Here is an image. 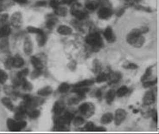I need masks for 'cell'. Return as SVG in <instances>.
Listing matches in <instances>:
<instances>
[{"instance_id":"cell-1","label":"cell","mask_w":159,"mask_h":134,"mask_svg":"<svg viewBox=\"0 0 159 134\" xmlns=\"http://www.w3.org/2000/svg\"><path fill=\"white\" fill-rule=\"evenodd\" d=\"M126 40L130 45L136 48H140L144 44L145 39L140 29H134L127 36Z\"/></svg>"},{"instance_id":"cell-2","label":"cell","mask_w":159,"mask_h":134,"mask_svg":"<svg viewBox=\"0 0 159 134\" xmlns=\"http://www.w3.org/2000/svg\"><path fill=\"white\" fill-rule=\"evenodd\" d=\"M73 114L70 112H66L63 116L57 118L55 121L54 129L56 131H68V126L73 119Z\"/></svg>"},{"instance_id":"cell-3","label":"cell","mask_w":159,"mask_h":134,"mask_svg":"<svg viewBox=\"0 0 159 134\" xmlns=\"http://www.w3.org/2000/svg\"><path fill=\"white\" fill-rule=\"evenodd\" d=\"M6 125L10 131L19 132L26 127L27 122L25 120L17 121L15 119H7Z\"/></svg>"},{"instance_id":"cell-4","label":"cell","mask_w":159,"mask_h":134,"mask_svg":"<svg viewBox=\"0 0 159 134\" xmlns=\"http://www.w3.org/2000/svg\"><path fill=\"white\" fill-rule=\"evenodd\" d=\"M85 41L88 44L92 46L93 48H99L102 45V39L100 34L98 33L90 34L88 35Z\"/></svg>"},{"instance_id":"cell-5","label":"cell","mask_w":159,"mask_h":134,"mask_svg":"<svg viewBox=\"0 0 159 134\" xmlns=\"http://www.w3.org/2000/svg\"><path fill=\"white\" fill-rule=\"evenodd\" d=\"M79 111L84 117L90 118L94 114L95 107L91 103H84L80 106Z\"/></svg>"},{"instance_id":"cell-6","label":"cell","mask_w":159,"mask_h":134,"mask_svg":"<svg viewBox=\"0 0 159 134\" xmlns=\"http://www.w3.org/2000/svg\"><path fill=\"white\" fill-rule=\"evenodd\" d=\"M127 113L125 110L122 109L116 110L114 117L115 123L116 126L121 125L125 119Z\"/></svg>"},{"instance_id":"cell-7","label":"cell","mask_w":159,"mask_h":134,"mask_svg":"<svg viewBox=\"0 0 159 134\" xmlns=\"http://www.w3.org/2000/svg\"><path fill=\"white\" fill-rule=\"evenodd\" d=\"M11 23L13 26L16 28L21 27L22 24V17L20 12H15L11 18Z\"/></svg>"},{"instance_id":"cell-8","label":"cell","mask_w":159,"mask_h":134,"mask_svg":"<svg viewBox=\"0 0 159 134\" xmlns=\"http://www.w3.org/2000/svg\"><path fill=\"white\" fill-rule=\"evenodd\" d=\"M155 97L153 92L148 91L144 94L143 98V103L144 106H150L155 103Z\"/></svg>"},{"instance_id":"cell-9","label":"cell","mask_w":159,"mask_h":134,"mask_svg":"<svg viewBox=\"0 0 159 134\" xmlns=\"http://www.w3.org/2000/svg\"><path fill=\"white\" fill-rule=\"evenodd\" d=\"M23 50L26 55H30L33 53V44L30 37H27L25 39Z\"/></svg>"},{"instance_id":"cell-10","label":"cell","mask_w":159,"mask_h":134,"mask_svg":"<svg viewBox=\"0 0 159 134\" xmlns=\"http://www.w3.org/2000/svg\"><path fill=\"white\" fill-rule=\"evenodd\" d=\"M65 109V104L62 101H58L54 104L53 111L56 115H61Z\"/></svg>"},{"instance_id":"cell-11","label":"cell","mask_w":159,"mask_h":134,"mask_svg":"<svg viewBox=\"0 0 159 134\" xmlns=\"http://www.w3.org/2000/svg\"><path fill=\"white\" fill-rule=\"evenodd\" d=\"M112 13V11L109 8L104 7L98 11V16L100 19H107L111 16Z\"/></svg>"},{"instance_id":"cell-12","label":"cell","mask_w":159,"mask_h":134,"mask_svg":"<svg viewBox=\"0 0 159 134\" xmlns=\"http://www.w3.org/2000/svg\"><path fill=\"white\" fill-rule=\"evenodd\" d=\"M30 60L34 69H43V63L39 58L35 56H33L30 57Z\"/></svg>"},{"instance_id":"cell-13","label":"cell","mask_w":159,"mask_h":134,"mask_svg":"<svg viewBox=\"0 0 159 134\" xmlns=\"http://www.w3.org/2000/svg\"><path fill=\"white\" fill-rule=\"evenodd\" d=\"M25 60L19 55H15L13 57V67L19 69L25 65Z\"/></svg>"},{"instance_id":"cell-14","label":"cell","mask_w":159,"mask_h":134,"mask_svg":"<svg viewBox=\"0 0 159 134\" xmlns=\"http://www.w3.org/2000/svg\"><path fill=\"white\" fill-rule=\"evenodd\" d=\"M104 36L107 41L109 42L110 43L113 42L115 39L113 32L110 27H108L106 28L105 30L104 31Z\"/></svg>"},{"instance_id":"cell-15","label":"cell","mask_w":159,"mask_h":134,"mask_svg":"<svg viewBox=\"0 0 159 134\" xmlns=\"http://www.w3.org/2000/svg\"><path fill=\"white\" fill-rule=\"evenodd\" d=\"M1 102L2 104L10 111H14L15 110L14 106L10 98L8 97H4L2 98Z\"/></svg>"},{"instance_id":"cell-16","label":"cell","mask_w":159,"mask_h":134,"mask_svg":"<svg viewBox=\"0 0 159 134\" xmlns=\"http://www.w3.org/2000/svg\"><path fill=\"white\" fill-rule=\"evenodd\" d=\"M53 93V89L51 86H47L39 89L38 91V95L42 97H47Z\"/></svg>"},{"instance_id":"cell-17","label":"cell","mask_w":159,"mask_h":134,"mask_svg":"<svg viewBox=\"0 0 159 134\" xmlns=\"http://www.w3.org/2000/svg\"><path fill=\"white\" fill-rule=\"evenodd\" d=\"M58 33L62 35H70L72 32V30L67 26L61 25L57 29Z\"/></svg>"},{"instance_id":"cell-18","label":"cell","mask_w":159,"mask_h":134,"mask_svg":"<svg viewBox=\"0 0 159 134\" xmlns=\"http://www.w3.org/2000/svg\"><path fill=\"white\" fill-rule=\"evenodd\" d=\"M113 119V115L111 113H106L102 115L101 119V123L104 125L109 124L112 122Z\"/></svg>"},{"instance_id":"cell-19","label":"cell","mask_w":159,"mask_h":134,"mask_svg":"<svg viewBox=\"0 0 159 134\" xmlns=\"http://www.w3.org/2000/svg\"><path fill=\"white\" fill-rule=\"evenodd\" d=\"M71 13L74 17L79 20H83L86 17V14L85 13L80 10L76 9L75 8L72 9Z\"/></svg>"},{"instance_id":"cell-20","label":"cell","mask_w":159,"mask_h":134,"mask_svg":"<svg viewBox=\"0 0 159 134\" xmlns=\"http://www.w3.org/2000/svg\"><path fill=\"white\" fill-rule=\"evenodd\" d=\"M11 28L9 25H4L0 28V38H3L8 36L11 33Z\"/></svg>"},{"instance_id":"cell-21","label":"cell","mask_w":159,"mask_h":134,"mask_svg":"<svg viewBox=\"0 0 159 134\" xmlns=\"http://www.w3.org/2000/svg\"><path fill=\"white\" fill-rule=\"evenodd\" d=\"M89 91V89L85 87H74V89L72 90V92L77 94V95L80 98H82L84 96L85 94L88 93Z\"/></svg>"},{"instance_id":"cell-22","label":"cell","mask_w":159,"mask_h":134,"mask_svg":"<svg viewBox=\"0 0 159 134\" xmlns=\"http://www.w3.org/2000/svg\"><path fill=\"white\" fill-rule=\"evenodd\" d=\"M37 40L38 45L39 46V47H43L46 44L47 38L46 36V34L43 32L38 34Z\"/></svg>"},{"instance_id":"cell-23","label":"cell","mask_w":159,"mask_h":134,"mask_svg":"<svg viewBox=\"0 0 159 134\" xmlns=\"http://www.w3.org/2000/svg\"><path fill=\"white\" fill-rule=\"evenodd\" d=\"M121 78V75L119 73H111L108 75V79H109L111 83H116L119 81Z\"/></svg>"},{"instance_id":"cell-24","label":"cell","mask_w":159,"mask_h":134,"mask_svg":"<svg viewBox=\"0 0 159 134\" xmlns=\"http://www.w3.org/2000/svg\"><path fill=\"white\" fill-rule=\"evenodd\" d=\"M116 95V92L114 90H111L107 92L106 96V102L108 104H111L114 100Z\"/></svg>"},{"instance_id":"cell-25","label":"cell","mask_w":159,"mask_h":134,"mask_svg":"<svg viewBox=\"0 0 159 134\" xmlns=\"http://www.w3.org/2000/svg\"><path fill=\"white\" fill-rule=\"evenodd\" d=\"M93 83H94V82L93 80L86 79V80H84V81L79 82L78 83L75 84L74 86L75 87H86L88 86H92L93 85Z\"/></svg>"},{"instance_id":"cell-26","label":"cell","mask_w":159,"mask_h":134,"mask_svg":"<svg viewBox=\"0 0 159 134\" xmlns=\"http://www.w3.org/2000/svg\"><path fill=\"white\" fill-rule=\"evenodd\" d=\"M57 20L54 17H50L46 22V27L49 29H52L57 23Z\"/></svg>"},{"instance_id":"cell-27","label":"cell","mask_w":159,"mask_h":134,"mask_svg":"<svg viewBox=\"0 0 159 134\" xmlns=\"http://www.w3.org/2000/svg\"><path fill=\"white\" fill-rule=\"evenodd\" d=\"M21 86H22V89L26 91H30L33 89V85L30 82L27 81L26 78L23 79Z\"/></svg>"},{"instance_id":"cell-28","label":"cell","mask_w":159,"mask_h":134,"mask_svg":"<svg viewBox=\"0 0 159 134\" xmlns=\"http://www.w3.org/2000/svg\"><path fill=\"white\" fill-rule=\"evenodd\" d=\"M55 13L58 16L65 17L67 13V10L65 7H59L55 9Z\"/></svg>"},{"instance_id":"cell-29","label":"cell","mask_w":159,"mask_h":134,"mask_svg":"<svg viewBox=\"0 0 159 134\" xmlns=\"http://www.w3.org/2000/svg\"><path fill=\"white\" fill-rule=\"evenodd\" d=\"M64 4H66V0H52L50 3V6L54 9Z\"/></svg>"},{"instance_id":"cell-30","label":"cell","mask_w":159,"mask_h":134,"mask_svg":"<svg viewBox=\"0 0 159 134\" xmlns=\"http://www.w3.org/2000/svg\"><path fill=\"white\" fill-rule=\"evenodd\" d=\"M69 89H70V86L69 84H68L66 82H63L58 87V90L60 93L65 94V93H67Z\"/></svg>"},{"instance_id":"cell-31","label":"cell","mask_w":159,"mask_h":134,"mask_svg":"<svg viewBox=\"0 0 159 134\" xmlns=\"http://www.w3.org/2000/svg\"><path fill=\"white\" fill-rule=\"evenodd\" d=\"M8 78V75L4 70L0 68V84L4 85Z\"/></svg>"},{"instance_id":"cell-32","label":"cell","mask_w":159,"mask_h":134,"mask_svg":"<svg viewBox=\"0 0 159 134\" xmlns=\"http://www.w3.org/2000/svg\"><path fill=\"white\" fill-rule=\"evenodd\" d=\"M128 92V89L126 86H123L120 87L116 92L117 95L119 98H122L124 97Z\"/></svg>"},{"instance_id":"cell-33","label":"cell","mask_w":159,"mask_h":134,"mask_svg":"<svg viewBox=\"0 0 159 134\" xmlns=\"http://www.w3.org/2000/svg\"><path fill=\"white\" fill-rule=\"evenodd\" d=\"M29 118L31 119H36L41 115V111L39 110L32 109L31 111L27 113Z\"/></svg>"},{"instance_id":"cell-34","label":"cell","mask_w":159,"mask_h":134,"mask_svg":"<svg viewBox=\"0 0 159 134\" xmlns=\"http://www.w3.org/2000/svg\"><path fill=\"white\" fill-rule=\"evenodd\" d=\"M29 73V69L27 68L21 70V71L18 72L16 74V77L19 79H23L25 78Z\"/></svg>"},{"instance_id":"cell-35","label":"cell","mask_w":159,"mask_h":134,"mask_svg":"<svg viewBox=\"0 0 159 134\" xmlns=\"http://www.w3.org/2000/svg\"><path fill=\"white\" fill-rule=\"evenodd\" d=\"M27 31L30 33L36 34L37 35L42 33L43 31L41 29L34 26H29L27 27Z\"/></svg>"},{"instance_id":"cell-36","label":"cell","mask_w":159,"mask_h":134,"mask_svg":"<svg viewBox=\"0 0 159 134\" xmlns=\"http://www.w3.org/2000/svg\"><path fill=\"white\" fill-rule=\"evenodd\" d=\"M107 79L108 75L105 73H102L98 76L96 79V82H97L98 83H101L106 82Z\"/></svg>"},{"instance_id":"cell-37","label":"cell","mask_w":159,"mask_h":134,"mask_svg":"<svg viewBox=\"0 0 159 134\" xmlns=\"http://www.w3.org/2000/svg\"><path fill=\"white\" fill-rule=\"evenodd\" d=\"M84 123V119L82 117H78L75 118L73 121V124L76 127H79L83 125Z\"/></svg>"},{"instance_id":"cell-38","label":"cell","mask_w":159,"mask_h":134,"mask_svg":"<svg viewBox=\"0 0 159 134\" xmlns=\"http://www.w3.org/2000/svg\"><path fill=\"white\" fill-rule=\"evenodd\" d=\"M5 67L7 70H10L13 67V57H9L7 58L5 62Z\"/></svg>"},{"instance_id":"cell-39","label":"cell","mask_w":159,"mask_h":134,"mask_svg":"<svg viewBox=\"0 0 159 134\" xmlns=\"http://www.w3.org/2000/svg\"><path fill=\"white\" fill-rule=\"evenodd\" d=\"M95 126L94 124L92 122H88L86 125L84 126V129L85 130V131L88 132H94V129H95Z\"/></svg>"},{"instance_id":"cell-40","label":"cell","mask_w":159,"mask_h":134,"mask_svg":"<svg viewBox=\"0 0 159 134\" xmlns=\"http://www.w3.org/2000/svg\"><path fill=\"white\" fill-rule=\"evenodd\" d=\"M85 7L90 11H93L97 7V4L93 2H88L85 4Z\"/></svg>"},{"instance_id":"cell-41","label":"cell","mask_w":159,"mask_h":134,"mask_svg":"<svg viewBox=\"0 0 159 134\" xmlns=\"http://www.w3.org/2000/svg\"><path fill=\"white\" fill-rule=\"evenodd\" d=\"M42 70L35 69L33 73H31V78L32 79H36L37 78L40 77L42 75Z\"/></svg>"},{"instance_id":"cell-42","label":"cell","mask_w":159,"mask_h":134,"mask_svg":"<svg viewBox=\"0 0 159 134\" xmlns=\"http://www.w3.org/2000/svg\"><path fill=\"white\" fill-rule=\"evenodd\" d=\"M151 74H152V69L148 68L146 70V73L144 74V75L142 77L141 81L142 82H144V81H146L151 76Z\"/></svg>"},{"instance_id":"cell-43","label":"cell","mask_w":159,"mask_h":134,"mask_svg":"<svg viewBox=\"0 0 159 134\" xmlns=\"http://www.w3.org/2000/svg\"><path fill=\"white\" fill-rule=\"evenodd\" d=\"M157 80L154 81H148V82H144L143 83V86L145 87V88H148V87H150L152 86H154L156 83H157Z\"/></svg>"},{"instance_id":"cell-44","label":"cell","mask_w":159,"mask_h":134,"mask_svg":"<svg viewBox=\"0 0 159 134\" xmlns=\"http://www.w3.org/2000/svg\"><path fill=\"white\" fill-rule=\"evenodd\" d=\"M151 115L152 116V119L155 122H158V115L156 110H152V111H151Z\"/></svg>"},{"instance_id":"cell-45","label":"cell","mask_w":159,"mask_h":134,"mask_svg":"<svg viewBox=\"0 0 159 134\" xmlns=\"http://www.w3.org/2000/svg\"><path fill=\"white\" fill-rule=\"evenodd\" d=\"M125 67L126 69H138V66L134 63H129Z\"/></svg>"},{"instance_id":"cell-46","label":"cell","mask_w":159,"mask_h":134,"mask_svg":"<svg viewBox=\"0 0 159 134\" xmlns=\"http://www.w3.org/2000/svg\"><path fill=\"white\" fill-rule=\"evenodd\" d=\"M8 17V15L7 14H3L0 16V22H4L7 20V18Z\"/></svg>"},{"instance_id":"cell-47","label":"cell","mask_w":159,"mask_h":134,"mask_svg":"<svg viewBox=\"0 0 159 134\" xmlns=\"http://www.w3.org/2000/svg\"><path fill=\"white\" fill-rule=\"evenodd\" d=\"M106 129L105 128L102 127H96L94 129V132H106Z\"/></svg>"},{"instance_id":"cell-48","label":"cell","mask_w":159,"mask_h":134,"mask_svg":"<svg viewBox=\"0 0 159 134\" xmlns=\"http://www.w3.org/2000/svg\"><path fill=\"white\" fill-rule=\"evenodd\" d=\"M14 1L20 4H25L27 3V0H14Z\"/></svg>"},{"instance_id":"cell-49","label":"cell","mask_w":159,"mask_h":134,"mask_svg":"<svg viewBox=\"0 0 159 134\" xmlns=\"http://www.w3.org/2000/svg\"><path fill=\"white\" fill-rule=\"evenodd\" d=\"M46 2L45 1H39L38 2V3L36 4L37 6H39V7H41V6H44L46 5Z\"/></svg>"},{"instance_id":"cell-50","label":"cell","mask_w":159,"mask_h":134,"mask_svg":"<svg viewBox=\"0 0 159 134\" xmlns=\"http://www.w3.org/2000/svg\"><path fill=\"white\" fill-rule=\"evenodd\" d=\"M101 91H100V90H98V91H97V93H96V96H97V97H98V98H99V97H101Z\"/></svg>"},{"instance_id":"cell-51","label":"cell","mask_w":159,"mask_h":134,"mask_svg":"<svg viewBox=\"0 0 159 134\" xmlns=\"http://www.w3.org/2000/svg\"><path fill=\"white\" fill-rule=\"evenodd\" d=\"M75 1V0H66V4L68 5H70L73 2Z\"/></svg>"},{"instance_id":"cell-52","label":"cell","mask_w":159,"mask_h":134,"mask_svg":"<svg viewBox=\"0 0 159 134\" xmlns=\"http://www.w3.org/2000/svg\"><path fill=\"white\" fill-rule=\"evenodd\" d=\"M139 111L138 110H136V109H134V111H133V112H134V113H138V112H139Z\"/></svg>"},{"instance_id":"cell-53","label":"cell","mask_w":159,"mask_h":134,"mask_svg":"<svg viewBox=\"0 0 159 134\" xmlns=\"http://www.w3.org/2000/svg\"><path fill=\"white\" fill-rule=\"evenodd\" d=\"M140 1V0H135V1L137 2H139Z\"/></svg>"},{"instance_id":"cell-54","label":"cell","mask_w":159,"mask_h":134,"mask_svg":"<svg viewBox=\"0 0 159 134\" xmlns=\"http://www.w3.org/2000/svg\"><path fill=\"white\" fill-rule=\"evenodd\" d=\"M1 6H0V10H1Z\"/></svg>"},{"instance_id":"cell-55","label":"cell","mask_w":159,"mask_h":134,"mask_svg":"<svg viewBox=\"0 0 159 134\" xmlns=\"http://www.w3.org/2000/svg\"><path fill=\"white\" fill-rule=\"evenodd\" d=\"M2 1V0H0V1Z\"/></svg>"},{"instance_id":"cell-56","label":"cell","mask_w":159,"mask_h":134,"mask_svg":"<svg viewBox=\"0 0 159 134\" xmlns=\"http://www.w3.org/2000/svg\"><path fill=\"white\" fill-rule=\"evenodd\" d=\"M127 1H128V0H127Z\"/></svg>"}]
</instances>
